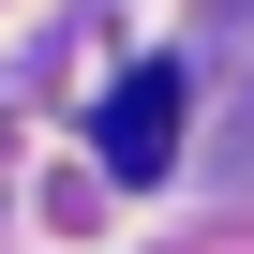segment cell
Wrapping results in <instances>:
<instances>
[{
  "label": "cell",
  "mask_w": 254,
  "mask_h": 254,
  "mask_svg": "<svg viewBox=\"0 0 254 254\" xmlns=\"http://www.w3.org/2000/svg\"><path fill=\"white\" fill-rule=\"evenodd\" d=\"M165 150H180V75L150 60V75L105 90V165H120V180H165Z\"/></svg>",
  "instance_id": "obj_1"
}]
</instances>
